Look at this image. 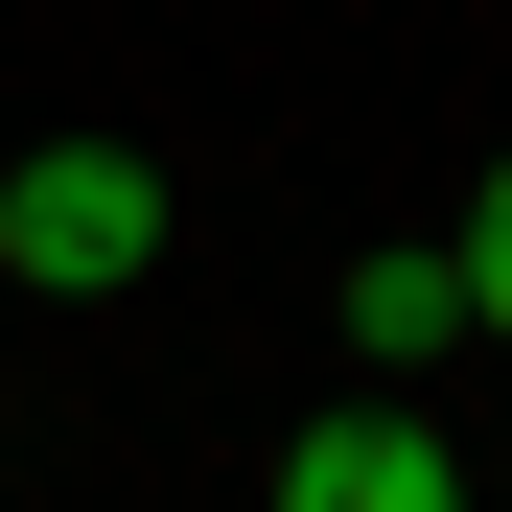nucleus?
Instances as JSON below:
<instances>
[{"mask_svg":"<svg viewBox=\"0 0 512 512\" xmlns=\"http://www.w3.org/2000/svg\"><path fill=\"white\" fill-rule=\"evenodd\" d=\"M163 256V163L140 140H47V163H0V280H47V303H94Z\"/></svg>","mask_w":512,"mask_h":512,"instance_id":"nucleus-1","label":"nucleus"},{"mask_svg":"<svg viewBox=\"0 0 512 512\" xmlns=\"http://www.w3.org/2000/svg\"><path fill=\"white\" fill-rule=\"evenodd\" d=\"M280 512H466V466H443V419L350 396V419H303V443H280Z\"/></svg>","mask_w":512,"mask_h":512,"instance_id":"nucleus-2","label":"nucleus"},{"mask_svg":"<svg viewBox=\"0 0 512 512\" xmlns=\"http://www.w3.org/2000/svg\"><path fill=\"white\" fill-rule=\"evenodd\" d=\"M443 326H466V256H350V350L373 373H419Z\"/></svg>","mask_w":512,"mask_h":512,"instance_id":"nucleus-3","label":"nucleus"},{"mask_svg":"<svg viewBox=\"0 0 512 512\" xmlns=\"http://www.w3.org/2000/svg\"><path fill=\"white\" fill-rule=\"evenodd\" d=\"M443 256H466V326H512V163H489V210H466Z\"/></svg>","mask_w":512,"mask_h":512,"instance_id":"nucleus-4","label":"nucleus"}]
</instances>
